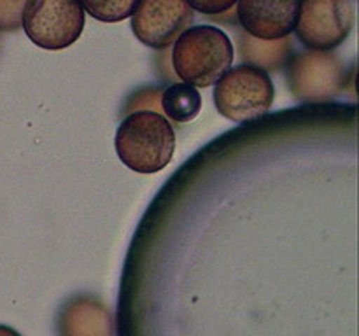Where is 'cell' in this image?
Wrapping results in <instances>:
<instances>
[{
  "mask_svg": "<svg viewBox=\"0 0 359 336\" xmlns=\"http://www.w3.org/2000/svg\"><path fill=\"white\" fill-rule=\"evenodd\" d=\"M195 10L186 0H140L132 14V31L144 46L165 49L193 27Z\"/></svg>",
  "mask_w": 359,
  "mask_h": 336,
  "instance_id": "7",
  "label": "cell"
},
{
  "mask_svg": "<svg viewBox=\"0 0 359 336\" xmlns=\"http://www.w3.org/2000/svg\"><path fill=\"white\" fill-rule=\"evenodd\" d=\"M186 2L193 10H198L205 16H217L233 9L238 0H186Z\"/></svg>",
  "mask_w": 359,
  "mask_h": 336,
  "instance_id": "14",
  "label": "cell"
},
{
  "mask_svg": "<svg viewBox=\"0 0 359 336\" xmlns=\"http://www.w3.org/2000/svg\"><path fill=\"white\" fill-rule=\"evenodd\" d=\"M25 2L27 0H0V31L20 30Z\"/></svg>",
  "mask_w": 359,
  "mask_h": 336,
  "instance_id": "13",
  "label": "cell"
},
{
  "mask_svg": "<svg viewBox=\"0 0 359 336\" xmlns=\"http://www.w3.org/2000/svg\"><path fill=\"white\" fill-rule=\"evenodd\" d=\"M353 28V0H302L294 35L309 51H332Z\"/></svg>",
  "mask_w": 359,
  "mask_h": 336,
  "instance_id": "6",
  "label": "cell"
},
{
  "mask_svg": "<svg viewBox=\"0 0 359 336\" xmlns=\"http://www.w3.org/2000/svg\"><path fill=\"white\" fill-rule=\"evenodd\" d=\"M286 66L287 90L297 100H332L346 88V63L332 51L298 52Z\"/></svg>",
  "mask_w": 359,
  "mask_h": 336,
  "instance_id": "5",
  "label": "cell"
},
{
  "mask_svg": "<svg viewBox=\"0 0 359 336\" xmlns=\"http://www.w3.org/2000/svg\"><path fill=\"white\" fill-rule=\"evenodd\" d=\"M276 98L269 72L251 65L228 70L214 88L217 112L233 122H245L266 114Z\"/></svg>",
  "mask_w": 359,
  "mask_h": 336,
  "instance_id": "3",
  "label": "cell"
},
{
  "mask_svg": "<svg viewBox=\"0 0 359 336\" xmlns=\"http://www.w3.org/2000/svg\"><path fill=\"white\" fill-rule=\"evenodd\" d=\"M0 336H21L16 329L9 328L6 324H0Z\"/></svg>",
  "mask_w": 359,
  "mask_h": 336,
  "instance_id": "15",
  "label": "cell"
},
{
  "mask_svg": "<svg viewBox=\"0 0 359 336\" xmlns=\"http://www.w3.org/2000/svg\"><path fill=\"white\" fill-rule=\"evenodd\" d=\"M84 13L102 23H118L135 13L140 0H79Z\"/></svg>",
  "mask_w": 359,
  "mask_h": 336,
  "instance_id": "12",
  "label": "cell"
},
{
  "mask_svg": "<svg viewBox=\"0 0 359 336\" xmlns=\"http://www.w3.org/2000/svg\"><path fill=\"white\" fill-rule=\"evenodd\" d=\"M160 104L167 118L175 122H189L198 115L202 108V97L191 84H170L160 94Z\"/></svg>",
  "mask_w": 359,
  "mask_h": 336,
  "instance_id": "11",
  "label": "cell"
},
{
  "mask_svg": "<svg viewBox=\"0 0 359 336\" xmlns=\"http://www.w3.org/2000/svg\"><path fill=\"white\" fill-rule=\"evenodd\" d=\"M293 49L291 37L262 41L249 35L242 28L237 30V56L242 65L256 66L265 72H279L291 59Z\"/></svg>",
  "mask_w": 359,
  "mask_h": 336,
  "instance_id": "10",
  "label": "cell"
},
{
  "mask_svg": "<svg viewBox=\"0 0 359 336\" xmlns=\"http://www.w3.org/2000/svg\"><path fill=\"white\" fill-rule=\"evenodd\" d=\"M231 38L212 24H196L172 44V65L179 79L195 88L216 84L233 65Z\"/></svg>",
  "mask_w": 359,
  "mask_h": 336,
  "instance_id": "1",
  "label": "cell"
},
{
  "mask_svg": "<svg viewBox=\"0 0 359 336\" xmlns=\"http://www.w3.org/2000/svg\"><path fill=\"white\" fill-rule=\"evenodd\" d=\"M56 332L58 336H114V321L100 298L77 294L60 310Z\"/></svg>",
  "mask_w": 359,
  "mask_h": 336,
  "instance_id": "9",
  "label": "cell"
},
{
  "mask_svg": "<svg viewBox=\"0 0 359 336\" xmlns=\"http://www.w3.org/2000/svg\"><path fill=\"white\" fill-rule=\"evenodd\" d=\"M302 0H238L237 23L262 41L290 37L297 27Z\"/></svg>",
  "mask_w": 359,
  "mask_h": 336,
  "instance_id": "8",
  "label": "cell"
},
{
  "mask_svg": "<svg viewBox=\"0 0 359 336\" xmlns=\"http://www.w3.org/2000/svg\"><path fill=\"white\" fill-rule=\"evenodd\" d=\"M116 153L121 163L139 174H156L172 161L175 132L160 112L142 111L126 115L116 132Z\"/></svg>",
  "mask_w": 359,
  "mask_h": 336,
  "instance_id": "2",
  "label": "cell"
},
{
  "mask_svg": "<svg viewBox=\"0 0 359 336\" xmlns=\"http://www.w3.org/2000/svg\"><path fill=\"white\" fill-rule=\"evenodd\" d=\"M86 13L79 0H27L21 28L35 46L60 51L81 37Z\"/></svg>",
  "mask_w": 359,
  "mask_h": 336,
  "instance_id": "4",
  "label": "cell"
}]
</instances>
